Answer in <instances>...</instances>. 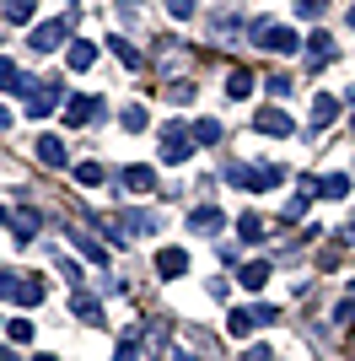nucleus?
Returning a JSON list of instances; mask_svg holds the SVG:
<instances>
[{
	"label": "nucleus",
	"mask_w": 355,
	"mask_h": 361,
	"mask_svg": "<svg viewBox=\"0 0 355 361\" xmlns=\"http://www.w3.org/2000/svg\"><path fill=\"white\" fill-rule=\"evenodd\" d=\"M259 324H280V307H232V318H226V334H232V340H248Z\"/></svg>",
	"instance_id": "obj_1"
},
{
	"label": "nucleus",
	"mask_w": 355,
	"mask_h": 361,
	"mask_svg": "<svg viewBox=\"0 0 355 361\" xmlns=\"http://www.w3.org/2000/svg\"><path fill=\"white\" fill-rule=\"evenodd\" d=\"M253 44L269 49V54H296L301 38H296L291 27H280V22H253Z\"/></svg>",
	"instance_id": "obj_2"
},
{
	"label": "nucleus",
	"mask_w": 355,
	"mask_h": 361,
	"mask_svg": "<svg viewBox=\"0 0 355 361\" xmlns=\"http://www.w3.org/2000/svg\"><path fill=\"white\" fill-rule=\"evenodd\" d=\"M70 22H75V11L70 16H54V22H38V27H32V54H49V49H59L65 44V38H70Z\"/></svg>",
	"instance_id": "obj_3"
},
{
	"label": "nucleus",
	"mask_w": 355,
	"mask_h": 361,
	"mask_svg": "<svg viewBox=\"0 0 355 361\" xmlns=\"http://www.w3.org/2000/svg\"><path fill=\"white\" fill-rule=\"evenodd\" d=\"M194 151V130L189 124H167L162 130V162H189Z\"/></svg>",
	"instance_id": "obj_4"
},
{
	"label": "nucleus",
	"mask_w": 355,
	"mask_h": 361,
	"mask_svg": "<svg viewBox=\"0 0 355 361\" xmlns=\"http://www.w3.org/2000/svg\"><path fill=\"white\" fill-rule=\"evenodd\" d=\"M54 103H59V81L49 75V81H38V87L27 92V119H49V114H54Z\"/></svg>",
	"instance_id": "obj_5"
},
{
	"label": "nucleus",
	"mask_w": 355,
	"mask_h": 361,
	"mask_svg": "<svg viewBox=\"0 0 355 361\" xmlns=\"http://www.w3.org/2000/svg\"><path fill=\"white\" fill-rule=\"evenodd\" d=\"M232 183H237V189H275V183H280V167H242V162H237Z\"/></svg>",
	"instance_id": "obj_6"
},
{
	"label": "nucleus",
	"mask_w": 355,
	"mask_h": 361,
	"mask_svg": "<svg viewBox=\"0 0 355 361\" xmlns=\"http://www.w3.org/2000/svg\"><path fill=\"white\" fill-rule=\"evenodd\" d=\"M253 130H264V135H296V119L291 114H285V108H259V114H253Z\"/></svg>",
	"instance_id": "obj_7"
},
{
	"label": "nucleus",
	"mask_w": 355,
	"mask_h": 361,
	"mask_svg": "<svg viewBox=\"0 0 355 361\" xmlns=\"http://www.w3.org/2000/svg\"><path fill=\"white\" fill-rule=\"evenodd\" d=\"M301 189H307V195H318V200H344V195H350V178H344V173H328V178H301Z\"/></svg>",
	"instance_id": "obj_8"
},
{
	"label": "nucleus",
	"mask_w": 355,
	"mask_h": 361,
	"mask_svg": "<svg viewBox=\"0 0 355 361\" xmlns=\"http://www.w3.org/2000/svg\"><path fill=\"white\" fill-rule=\"evenodd\" d=\"M113 226H124L130 238H146V232H156V226H162V216H156V211H118Z\"/></svg>",
	"instance_id": "obj_9"
},
{
	"label": "nucleus",
	"mask_w": 355,
	"mask_h": 361,
	"mask_svg": "<svg viewBox=\"0 0 355 361\" xmlns=\"http://www.w3.org/2000/svg\"><path fill=\"white\" fill-rule=\"evenodd\" d=\"M118 183H124L130 195H151V189H156V167L135 162V167H124V173H118Z\"/></svg>",
	"instance_id": "obj_10"
},
{
	"label": "nucleus",
	"mask_w": 355,
	"mask_h": 361,
	"mask_svg": "<svg viewBox=\"0 0 355 361\" xmlns=\"http://www.w3.org/2000/svg\"><path fill=\"white\" fill-rule=\"evenodd\" d=\"M32 146H38V162H44V167H65V162H70V151H65L59 135H38Z\"/></svg>",
	"instance_id": "obj_11"
},
{
	"label": "nucleus",
	"mask_w": 355,
	"mask_h": 361,
	"mask_svg": "<svg viewBox=\"0 0 355 361\" xmlns=\"http://www.w3.org/2000/svg\"><path fill=\"white\" fill-rule=\"evenodd\" d=\"M65 119L92 124V119H103V103H97V97H70V103H65Z\"/></svg>",
	"instance_id": "obj_12"
},
{
	"label": "nucleus",
	"mask_w": 355,
	"mask_h": 361,
	"mask_svg": "<svg viewBox=\"0 0 355 361\" xmlns=\"http://www.w3.org/2000/svg\"><path fill=\"white\" fill-rule=\"evenodd\" d=\"M0 221H11V226H16V238L27 243L32 232H38V226H44V216H38V211H0Z\"/></svg>",
	"instance_id": "obj_13"
},
{
	"label": "nucleus",
	"mask_w": 355,
	"mask_h": 361,
	"mask_svg": "<svg viewBox=\"0 0 355 361\" xmlns=\"http://www.w3.org/2000/svg\"><path fill=\"white\" fill-rule=\"evenodd\" d=\"M340 114H344V103H340V97H328V92H323V97L312 103V130H323V124H334V119H340Z\"/></svg>",
	"instance_id": "obj_14"
},
{
	"label": "nucleus",
	"mask_w": 355,
	"mask_h": 361,
	"mask_svg": "<svg viewBox=\"0 0 355 361\" xmlns=\"http://www.w3.org/2000/svg\"><path fill=\"white\" fill-rule=\"evenodd\" d=\"M269 275H275V270H269L264 259H253V264H242V275H237V281H242V291H264Z\"/></svg>",
	"instance_id": "obj_15"
},
{
	"label": "nucleus",
	"mask_w": 355,
	"mask_h": 361,
	"mask_svg": "<svg viewBox=\"0 0 355 361\" xmlns=\"http://www.w3.org/2000/svg\"><path fill=\"white\" fill-rule=\"evenodd\" d=\"M156 270H162L167 281H178V275L189 270V254H183V248H162V254H156Z\"/></svg>",
	"instance_id": "obj_16"
},
{
	"label": "nucleus",
	"mask_w": 355,
	"mask_h": 361,
	"mask_svg": "<svg viewBox=\"0 0 355 361\" xmlns=\"http://www.w3.org/2000/svg\"><path fill=\"white\" fill-rule=\"evenodd\" d=\"M307 54H312V65H323V60H334L340 49H334V38H328L323 27H318V32H312V38H307Z\"/></svg>",
	"instance_id": "obj_17"
},
{
	"label": "nucleus",
	"mask_w": 355,
	"mask_h": 361,
	"mask_svg": "<svg viewBox=\"0 0 355 361\" xmlns=\"http://www.w3.org/2000/svg\"><path fill=\"white\" fill-rule=\"evenodd\" d=\"M0 92H22V97H27V75H22V65L0 60Z\"/></svg>",
	"instance_id": "obj_18"
},
{
	"label": "nucleus",
	"mask_w": 355,
	"mask_h": 361,
	"mask_svg": "<svg viewBox=\"0 0 355 361\" xmlns=\"http://www.w3.org/2000/svg\"><path fill=\"white\" fill-rule=\"evenodd\" d=\"M65 60H70V71H92V65H97V49H92L87 38H75V44H70V54H65Z\"/></svg>",
	"instance_id": "obj_19"
},
{
	"label": "nucleus",
	"mask_w": 355,
	"mask_h": 361,
	"mask_svg": "<svg viewBox=\"0 0 355 361\" xmlns=\"http://www.w3.org/2000/svg\"><path fill=\"white\" fill-rule=\"evenodd\" d=\"M70 307H75V318H87V324H97V318H103V307H97V297H92V291H70Z\"/></svg>",
	"instance_id": "obj_20"
},
{
	"label": "nucleus",
	"mask_w": 355,
	"mask_h": 361,
	"mask_svg": "<svg viewBox=\"0 0 355 361\" xmlns=\"http://www.w3.org/2000/svg\"><path fill=\"white\" fill-rule=\"evenodd\" d=\"M11 302H22V307H38V302H44V281H16V286H11Z\"/></svg>",
	"instance_id": "obj_21"
},
{
	"label": "nucleus",
	"mask_w": 355,
	"mask_h": 361,
	"mask_svg": "<svg viewBox=\"0 0 355 361\" xmlns=\"http://www.w3.org/2000/svg\"><path fill=\"white\" fill-rule=\"evenodd\" d=\"M189 226L194 232H221V211H216V205H199V211L189 216Z\"/></svg>",
	"instance_id": "obj_22"
},
{
	"label": "nucleus",
	"mask_w": 355,
	"mask_h": 361,
	"mask_svg": "<svg viewBox=\"0 0 355 361\" xmlns=\"http://www.w3.org/2000/svg\"><path fill=\"white\" fill-rule=\"evenodd\" d=\"M237 238H242V243H264L269 238V232H264V221H259V216H242V221H237Z\"/></svg>",
	"instance_id": "obj_23"
},
{
	"label": "nucleus",
	"mask_w": 355,
	"mask_h": 361,
	"mask_svg": "<svg viewBox=\"0 0 355 361\" xmlns=\"http://www.w3.org/2000/svg\"><path fill=\"white\" fill-rule=\"evenodd\" d=\"M0 11L11 16V22H27V16H38V6L32 0H0Z\"/></svg>",
	"instance_id": "obj_24"
},
{
	"label": "nucleus",
	"mask_w": 355,
	"mask_h": 361,
	"mask_svg": "<svg viewBox=\"0 0 355 361\" xmlns=\"http://www.w3.org/2000/svg\"><path fill=\"white\" fill-rule=\"evenodd\" d=\"M70 243H75V248H81V254L92 259V264H108V254H103V248H97V243L87 238V232H70Z\"/></svg>",
	"instance_id": "obj_25"
},
{
	"label": "nucleus",
	"mask_w": 355,
	"mask_h": 361,
	"mask_svg": "<svg viewBox=\"0 0 355 361\" xmlns=\"http://www.w3.org/2000/svg\"><path fill=\"white\" fill-rule=\"evenodd\" d=\"M108 49H113V60H124L130 71H140V54H135V44H130V38H113Z\"/></svg>",
	"instance_id": "obj_26"
},
{
	"label": "nucleus",
	"mask_w": 355,
	"mask_h": 361,
	"mask_svg": "<svg viewBox=\"0 0 355 361\" xmlns=\"http://www.w3.org/2000/svg\"><path fill=\"white\" fill-rule=\"evenodd\" d=\"M226 92H232V97H248L253 92V71H232L226 75Z\"/></svg>",
	"instance_id": "obj_27"
},
{
	"label": "nucleus",
	"mask_w": 355,
	"mask_h": 361,
	"mask_svg": "<svg viewBox=\"0 0 355 361\" xmlns=\"http://www.w3.org/2000/svg\"><path fill=\"white\" fill-rule=\"evenodd\" d=\"M118 124H124L130 135H135V130H146V108H140V103H130L124 114H118Z\"/></svg>",
	"instance_id": "obj_28"
},
{
	"label": "nucleus",
	"mask_w": 355,
	"mask_h": 361,
	"mask_svg": "<svg viewBox=\"0 0 355 361\" xmlns=\"http://www.w3.org/2000/svg\"><path fill=\"white\" fill-rule=\"evenodd\" d=\"M194 140H199V146H216V140H221V124H216V119H199V124H194Z\"/></svg>",
	"instance_id": "obj_29"
},
{
	"label": "nucleus",
	"mask_w": 355,
	"mask_h": 361,
	"mask_svg": "<svg viewBox=\"0 0 355 361\" xmlns=\"http://www.w3.org/2000/svg\"><path fill=\"white\" fill-rule=\"evenodd\" d=\"M6 334H11V345H27V340H32V318H11V329H6Z\"/></svg>",
	"instance_id": "obj_30"
},
{
	"label": "nucleus",
	"mask_w": 355,
	"mask_h": 361,
	"mask_svg": "<svg viewBox=\"0 0 355 361\" xmlns=\"http://www.w3.org/2000/svg\"><path fill=\"white\" fill-rule=\"evenodd\" d=\"M135 345H140V329H130V334H124V340H118L113 361H135Z\"/></svg>",
	"instance_id": "obj_31"
},
{
	"label": "nucleus",
	"mask_w": 355,
	"mask_h": 361,
	"mask_svg": "<svg viewBox=\"0 0 355 361\" xmlns=\"http://www.w3.org/2000/svg\"><path fill=\"white\" fill-rule=\"evenodd\" d=\"M334 324H344V329L355 324V286H350V297H344L340 307H334Z\"/></svg>",
	"instance_id": "obj_32"
},
{
	"label": "nucleus",
	"mask_w": 355,
	"mask_h": 361,
	"mask_svg": "<svg viewBox=\"0 0 355 361\" xmlns=\"http://www.w3.org/2000/svg\"><path fill=\"white\" fill-rule=\"evenodd\" d=\"M75 178H81V183H87V189H92V183H103L108 173H103V167H97V162H81V167H75Z\"/></svg>",
	"instance_id": "obj_33"
},
{
	"label": "nucleus",
	"mask_w": 355,
	"mask_h": 361,
	"mask_svg": "<svg viewBox=\"0 0 355 361\" xmlns=\"http://www.w3.org/2000/svg\"><path fill=\"white\" fill-rule=\"evenodd\" d=\"M167 11H173L178 22H189V16H194V0H167Z\"/></svg>",
	"instance_id": "obj_34"
},
{
	"label": "nucleus",
	"mask_w": 355,
	"mask_h": 361,
	"mask_svg": "<svg viewBox=\"0 0 355 361\" xmlns=\"http://www.w3.org/2000/svg\"><path fill=\"white\" fill-rule=\"evenodd\" d=\"M242 361H275V350H269V345H253V350H242Z\"/></svg>",
	"instance_id": "obj_35"
},
{
	"label": "nucleus",
	"mask_w": 355,
	"mask_h": 361,
	"mask_svg": "<svg viewBox=\"0 0 355 361\" xmlns=\"http://www.w3.org/2000/svg\"><path fill=\"white\" fill-rule=\"evenodd\" d=\"M296 6H301V11H307V16H318V11H323V6H328V0H296Z\"/></svg>",
	"instance_id": "obj_36"
},
{
	"label": "nucleus",
	"mask_w": 355,
	"mask_h": 361,
	"mask_svg": "<svg viewBox=\"0 0 355 361\" xmlns=\"http://www.w3.org/2000/svg\"><path fill=\"white\" fill-rule=\"evenodd\" d=\"M0 361H22V356H16V350H0Z\"/></svg>",
	"instance_id": "obj_37"
},
{
	"label": "nucleus",
	"mask_w": 355,
	"mask_h": 361,
	"mask_svg": "<svg viewBox=\"0 0 355 361\" xmlns=\"http://www.w3.org/2000/svg\"><path fill=\"white\" fill-rule=\"evenodd\" d=\"M6 124H11V114H6V108H0V130H6Z\"/></svg>",
	"instance_id": "obj_38"
},
{
	"label": "nucleus",
	"mask_w": 355,
	"mask_h": 361,
	"mask_svg": "<svg viewBox=\"0 0 355 361\" xmlns=\"http://www.w3.org/2000/svg\"><path fill=\"white\" fill-rule=\"evenodd\" d=\"M32 361H59V356H32Z\"/></svg>",
	"instance_id": "obj_39"
},
{
	"label": "nucleus",
	"mask_w": 355,
	"mask_h": 361,
	"mask_svg": "<svg viewBox=\"0 0 355 361\" xmlns=\"http://www.w3.org/2000/svg\"><path fill=\"white\" fill-rule=\"evenodd\" d=\"M350 22H355V6H350Z\"/></svg>",
	"instance_id": "obj_40"
}]
</instances>
